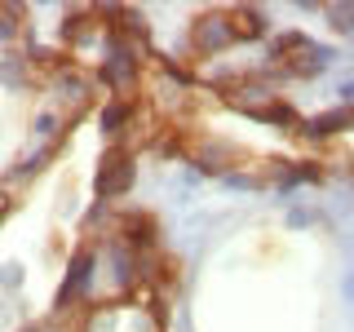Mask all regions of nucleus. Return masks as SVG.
I'll return each instance as SVG.
<instances>
[{"label":"nucleus","mask_w":354,"mask_h":332,"mask_svg":"<svg viewBox=\"0 0 354 332\" xmlns=\"http://www.w3.org/2000/svg\"><path fill=\"white\" fill-rule=\"evenodd\" d=\"M133 186V155L111 147L102 155V173H97V195H120Z\"/></svg>","instance_id":"1"},{"label":"nucleus","mask_w":354,"mask_h":332,"mask_svg":"<svg viewBox=\"0 0 354 332\" xmlns=\"http://www.w3.org/2000/svg\"><path fill=\"white\" fill-rule=\"evenodd\" d=\"M88 270H93V252H75V270L66 275V284H62V293H58V306H66L71 297H80V293H84Z\"/></svg>","instance_id":"2"},{"label":"nucleus","mask_w":354,"mask_h":332,"mask_svg":"<svg viewBox=\"0 0 354 332\" xmlns=\"http://www.w3.org/2000/svg\"><path fill=\"white\" fill-rule=\"evenodd\" d=\"M346 124H354V111H332V116L310 120L306 133H310V138H332V133H337V129H346Z\"/></svg>","instance_id":"3"},{"label":"nucleus","mask_w":354,"mask_h":332,"mask_svg":"<svg viewBox=\"0 0 354 332\" xmlns=\"http://www.w3.org/2000/svg\"><path fill=\"white\" fill-rule=\"evenodd\" d=\"M138 75V62H133V49H124V44H115V58H111V80L124 84Z\"/></svg>","instance_id":"4"},{"label":"nucleus","mask_w":354,"mask_h":332,"mask_svg":"<svg viewBox=\"0 0 354 332\" xmlns=\"http://www.w3.org/2000/svg\"><path fill=\"white\" fill-rule=\"evenodd\" d=\"M120 124H124V107H111L106 116H102V129H106V133H115Z\"/></svg>","instance_id":"5"}]
</instances>
